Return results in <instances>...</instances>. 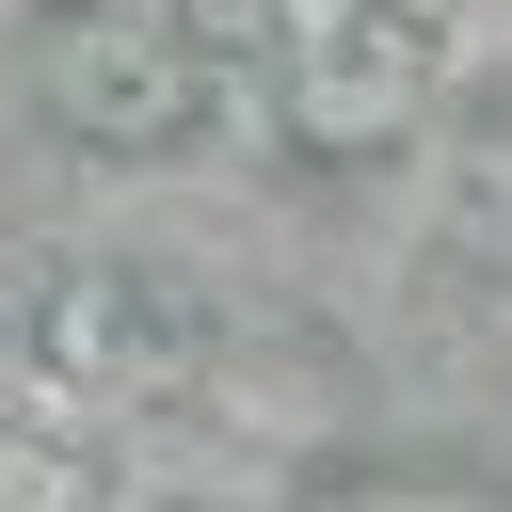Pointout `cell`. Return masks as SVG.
I'll return each instance as SVG.
<instances>
[{"label":"cell","instance_id":"cell-1","mask_svg":"<svg viewBox=\"0 0 512 512\" xmlns=\"http://www.w3.org/2000/svg\"><path fill=\"white\" fill-rule=\"evenodd\" d=\"M336 48L288 80V112H304V144H352V128H400V96L432 80V32L416 16H320Z\"/></svg>","mask_w":512,"mask_h":512},{"label":"cell","instance_id":"cell-2","mask_svg":"<svg viewBox=\"0 0 512 512\" xmlns=\"http://www.w3.org/2000/svg\"><path fill=\"white\" fill-rule=\"evenodd\" d=\"M192 96H208V80H192L160 32H96V48H64V128H80V144H176Z\"/></svg>","mask_w":512,"mask_h":512}]
</instances>
